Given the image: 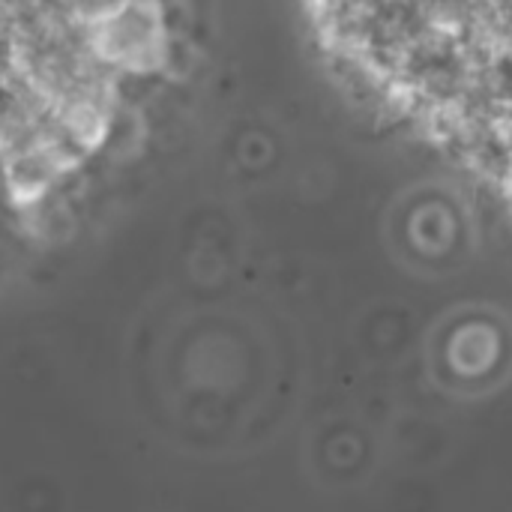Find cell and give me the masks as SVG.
Masks as SVG:
<instances>
[{"instance_id": "obj_1", "label": "cell", "mask_w": 512, "mask_h": 512, "mask_svg": "<svg viewBox=\"0 0 512 512\" xmlns=\"http://www.w3.org/2000/svg\"><path fill=\"white\" fill-rule=\"evenodd\" d=\"M87 30L90 48L117 75H150L168 63V24L159 0H129Z\"/></svg>"}, {"instance_id": "obj_2", "label": "cell", "mask_w": 512, "mask_h": 512, "mask_svg": "<svg viewBox=\"0 0 512 512\" xmlns=\"http://www.w3.org/2000/svg\"><path fill=\"white\" fill-rule=\"evenodd\" d=\"M81 162V153L72 150L60 132L36 147L9 153L0 159V177H3V189L9 195L12 204L24 207L33 204L51 192H57L60 180Z\"/></svg>"}, {"instance_id": "obj_3", "label": "cell", "mask_w": 512, "mask_h": 512, "mask_svg": "<svg viewBox=\"0 0 512 512\" xmlns=\"http://www.w3.org/2000/svg\"><path fill=\"white\" fill-rule=\"evenodd\" d=\"M60 3V9L66 12V15H72L75 21H81V24H96V21H102V18H108V15H114L120 6H126L129 0H57Z\"/></svg>"}, {"instance_id": "obj_4", "label": "cell", "mask_w": 512, "mask_h": 512, "mask_svg": "<svg viewBox=\"0 0 512 512\" xmlns=\"http://www.w3.org/2000/svg\"><path fill=\"white\" fill-rule=\"evenodd\" d=\"M42 3H48V0H0V9L9 15V21L15 24L18 18H24V15H30L33 9H39Z\"/></svg>"}, {"instance_id": "obj_5", "label": "cell", "mask_w": 512, "mask_h": 512, "mask_svg": "<svg viewBox=\"0 0 512 512\" xmlns=\"http://www.w3.org/2000/svg\"><path fill=\"white\" fill-rule=\"evenodd\" d=\"M9 39H12V21H9V15L0 9V57H6V51H9Z\"/></svg>"}]
</instances>
